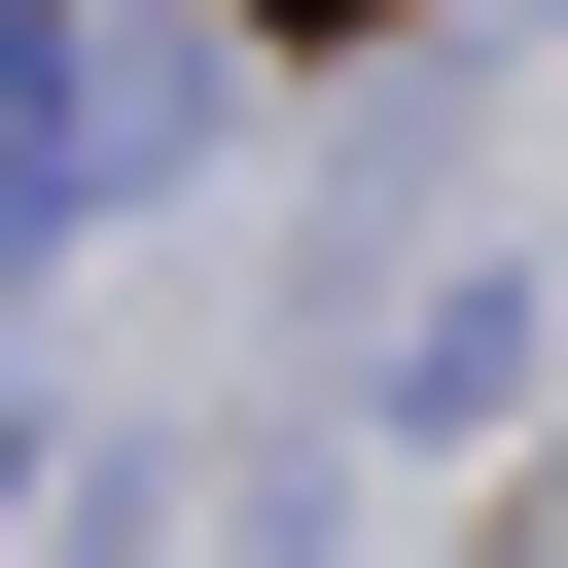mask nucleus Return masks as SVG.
Wrapping results in <instances>:
<instances>
[{
  "instance_id": "nucleus-1",
  "label": "nucleus",
  "mask_w": 568,
  "mask_h": 568,
  "mask_svg": "<svg viewBox=\"0 0 568 568\" xmlns=\"http://www.w3.org/2000/svg\"><path fill=\"white\" fill-rule=\"evenodd\" d=\"M532 355H568V320H532V284H426V320H390V390H355V426H497V390H532Z\"/></svg>"
}]
</instances>
